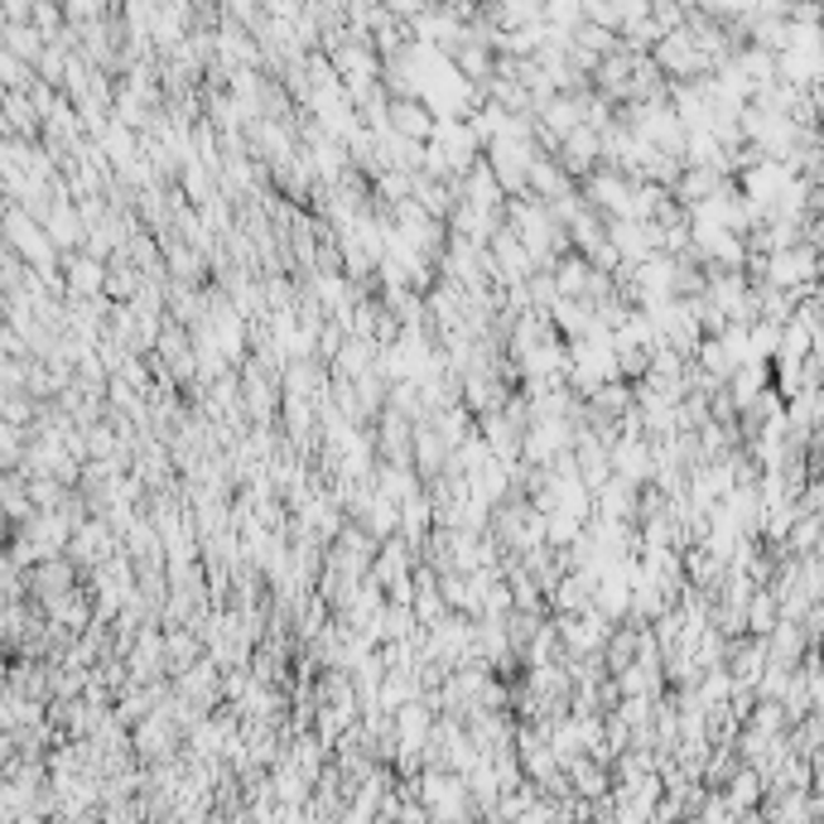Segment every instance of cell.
Here are the masks:
<instances>
[{"label":"cell","mask_w":824,"mask_h":824,"mask_svg":"<svg viewBox=\"0 0 824 824\" xmlns=\"http://www.w3.org/2000/svg\"><path fill=\"white\" fill-rule=\"evenodd\" d=\"M396 126H405V136H429L434 121H429V111L419 107V101H396Z\"/></svg>","instance_id":"cell-1"},{"label":"cell","mask_w":824,"mask_h":824,"mask_svg":"<svg viewBox=\"0 0 824 824\" xmlns=\"http://www.w3.org/2000/svg\"><path fill=\"white\" fill-rule=\"evenodd\" d=\"M72 280H78V289H97L101 270H97V266H78V275H72Z\"/></svg>","instance_id":"cell-2"}]
</instances>
